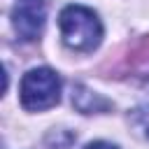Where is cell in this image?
Here are the masks:
<instances>
[{
  "mask_svg": "<svg viewBox=\"0 0 149 149\" xmlns=\"http://www.w3.org/2000/svg\"><path fill=\"white\" fill-rule=\"evenodd\" d=\"M84 149H116V147L109 144V142H91V144H86Z\"/></svg>",
  "mask_w": 149,
  "mask_h": 149,
  "instance_id": "5",
  "label": "cell"
},
{
  "mask_svg": "<svg viewBox=\"0 0 149 149\" xmlns=\"http://www.w3.org/2000/svg\"><path fill=\"white\" fill-rule=\"evenodd\" d=\"M133 123L137 130H142L144 137H149V107H140L133 114Z\"/></svg>",
  "mask_w": 149,
  "mask_h": 149,
  "instance_id": "4",
  "label": "cell"
},
{
  "mask_svg": "<svg viewBox=\"0 0 149 149\" xmlns=\"http://www.w3.org/2000/svg\"><path fill=\"white\" fill-rule=\"evenodd\" d=\"M21 105L28 112H44L61 100V79L49 68H35L21 79Z\"/></svg>",
  "mask_w": 149,
  "mask_h": 149,
  "instance_id": "2",
  "label": "cell"
},
{
  "mask_svg": "<svg viewBox=\"0 0 149 149\" xmlns=\"http://www.w3.org/2000/svg\"><path fill=\"white\" fill-rule=\"evenodd\" d=\"M58 28L65 47L72 51H93L102 40V23L98 14L81 5H68L58 16Z\"/></svg>",
  "mask_w": 149,
  "mask_h": 149,
  "instance_id": "1",
  "label": "cell"
},
{
  "mask_svg": "<svg viewBox=\"0 0 149 149\" xmlns=\"http://www.w3.org/2000/svg\"><path fill=\"white\" fill-rule=\"evenodd\" d=\"M47 21V0H16L12 9V23L23 42H33L42 35Z\"/></svg>",
  "mask_w": 149,
  "mask_h": 149,
  "instance_id": "3",
  "label": "cell"
}]
</instances>
